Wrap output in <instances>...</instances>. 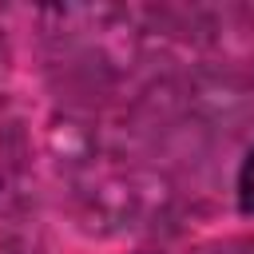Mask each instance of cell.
I'll list each match as a JSON object with an SVG mask.
<instances>
[{"label": "cell", "instance_id": "obj_1", "mask_svg": "<svg viewBox=\"0 0 254 254\" xmlns=\"http://www.w3.org/2000/svg\"><path fill=\"white\" fill-rule=\"evenodd\" d=\"M234 190H238V206H242V214H254V147L246 151V159H242V167H238Z\"/></svg>", "mask_w": 254, "mask_h": 254}]
</instances>
